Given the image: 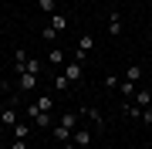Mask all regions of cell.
Returning a JSON list of instances; mask_svg holds the SVG:
<instances>
[{
    "label": "cell",
    "mask_w": 152,
    "mask_h": 149,
    "mask_svg": "<svg viewBox=\"0 0 152 149\" xmlns=\"http://www.w3.org/2000/svg\"><path fill=\"white\" fill-rule=\"evenodd\" d=\"M31 126H34V129H54L58 122H54L51 112H37V115H31Z\"/></svg>",
    "instance_id": "1"
},
{
    "label": "cell",
    "mask_w": 152,
    "mask_h": 149,
    "mask_svg": "<svg viewBox=\"0 0 152 149\" xmlns=\"http://www.w3.org/2000/svg\"><path fill=\"white\" fill-rule=\"evenodd\" d=\"M31 105H34L37 112H54V95H48V92H44V95H37Z\"/></svg>",
    "instance_id": "2"
},
{
    "label": "cell",
    "mask_w": 152,
    "mask_h": 149,
    "mask_svg": "<svg viewBox=\"0 0 152 149\" xmlns=\"http://www.w3.org/2000/svg\"><path fill=\"white\" fill-rule=\"evenodd\" d=\"M17 78H20V81H17V88H20V92H34V88H37V75L24 71V75H17Z\"/></svg>",
    "instance_id": "3"
},
{
    "label": "cell",
    "mask_w": 152,
    "mask_h": 149,
    "mask_svg": "<svg viewBox=\"0 0 152 149\" xmlns=\"http://www.w3.org/2000/svg\"><path fill=\"white\" fill-rule=\"evenodd\" d=\"M81 115L95 122V126H98V132L105 129V119H102V112H98V109H91V105H85V109H81Z\"/></svg>",
    "instance_id": "4"
},
{
    "label": "cell",
    "mask_w": 152,
    "mask_h": 149,
    "mask_svg": "<svg viewBox=\"0 0 152 149\" xmlns=\"http://www.w3.org/2000/svg\"><path fill=\"white\" fill-rule=\"evenodd\" d=\"M58 126H64V129L75 132V129H78V112H61V115H58Z\"/></svg>",
    "instance_id": "5"
},
{
    "label": "cell",
    "mask_w": 152,
    "mask_h": 149,
    "mask_svg": "<svg viewBox=\"0 0 152 149\" xmlns=\"http://www.w3.org/2000/svg\"><path fill=\"white\" fill-rule=\"evenodd\" d=\"M108 34H112V37H118V34H122V14H118V10L108 14Z\"/></svg>",
    "instance_id": "6"
},
{
    "label": "cell",
    "mask_w": 152,
    "mask_h": 149,
    "mask_svg": "<svg viewBox=\"0 0 152 149\" xmlns=\"http://www.w3.org/2000/svg\"><path fill=\"white\" fill-rule=\"evenodd\" d=\"M64 75L71 78V85H75V81H81V78H85V75H81V65H78V61H68V65H64Z\"/></svg>",
    "instance_id": "7"
},
{
    "label": "cell",
    "mask_w": 152,
    "mask_h": 149,
    "mask_svg": "<svg viewBox=\"0 0 152 149\" xmlns=\"http://www.w3.org/2000/svg\"><path fill=\"white\" fill-rule=\"evenodd\" d=\"M48 24H51V27H54V31L61 34V31H64V27H68V17H64V14H61V10H54V14H51V17H48Z\"/></svg>",
    "instance_id": "8"
},
{
    "label": "cell",
    "mask_w": 152,
    "mask_h": 149,
    "mask_svg": "<svg viewBox=\"0 0 152 149\" xmlns=\"http://www.w3.org/2000/svg\"><path fill=\"white\" fill-rule=\"evenodd\" d=\"M71 139L78 142V149H81V146H91V129H75V136H71Z\"/></svg>",
    "instance_id": "9"
},
{
    "label": "cell",
    "mask_w": 152,
    "mask_h": 149,
    "mask_svg": "<svg viewBox=\"0 0 152 149\" xmlns=\"http://www.w3.org/2000/svg\"><path fill=\"white\" fill-rule=\"evenodd\" d=\"M118 92H122V98H125V102H132L139 88H135V81H118Z\"/></svg>",
    "instance_id": "10"
},
{
    "label": "cell",
    "mask_w": 152,
    "mask_h": 149,
    "mask_svg": "<svg viewBox=\"0 0 152 149\" xmlns=\"http://www.w3.org/2000/svg\"><path fill=\"white\" fill-rule=\"evenodd\" d=\"M132 102H135L139 109H149V105H152V92H145V88H139V92H135V98H132Z\"/></svg>",
    "instance_id": "11"
},
{
    "label": "cell",
    "mask_w": 152,
    "mask_h": 149,
    "mask_svg": "<svg viewBox=\"0 0 152 149\" xmlns=\"http://www.w3.org/2000/svg\"><path fill=\"white\" fill-rule=\"evenodd\" d=\"M51 136H54L58 142H71V136H75V132H71V129H64V126H54V129H51Z\"/></svg>",
    "instance_id": "12"
},
{
    "label": "cell",
    "mask_w": 152,
    "mask_h": 149,
    "mask_svg": "<svg viewBox=\"0 0 152 149\" xmlns=\"http://www.w3.org/2000/svg\"><path fill=\"white\" fill-rule=\"evenodd\" d=\"M68 85H71V78H68L64 71H58V75H54V92H68Z\"/></svg>",
    "instance_id": "13"
},
{
    "label": "cell",
    "mask_w": 152,
    "mask_h": 149,
    "mask_svg": "<svg viewBox=\"0 0 152 149\" xmlns=\"http://www.w3.org/2000/svg\"><path fill=\"white\" fill-rule=\"evenodd\" d=\"M122 112H125L129 119H142V109H139L135 102H125V105H122Z\"/></svg>",
    "instance_id": "14"
},
{
    "label": "cell",
    "mask_w": 152,
    "mask_h": 149,
    "mask_svg": "<svg viewBox=\"0 0 152 149\" xmlns=\"http://www.w3.org/2000/svg\"><path fill=\"white\" fill-rule=\"evenodd\" d=\"M142 78V65H129L125 68V81H139Z\"/></svg>",
    "instance_id": "15"
},
{
    "label": "cell",
    "mask_w": 152,
    "mask_h": 149,
    "mask_svg": "<svg viewBox=\"0 0 152 149\" xmlns=\"http://www.w3.org/2000/svg\"><path fill=\"white\" fill-rule=\"evenodd\" d=\"M31 129H34V126H27V122H17V126H14V139H27Z\"/></svg>",
    "instance_id": "16"
},
{
    "label": "cell",
    "mask_w": 152,
    "mask_h": 149,
    "mask_svg": "<svg viewBox=\"0 0 152 149\" xmlns=\"http://www.w3.org/2000/svg\"><path fill=\"white\" fill-rule=\"evenodd\" d=\"M91 48H95V37H91V34H81V37H78V51H85V54H88Z\"/></svg>",
    "instance_id": "17"
},
{
    "label": "cell",
    "mask_w": 152,
    "mask_h": 149,
    "mask_svg": "<svg viewBox=\"0 0 152 149\" xmlns=\"http://www.w3.org/2000/svg\"><path fill=\"white\" fill-rule=\"evenodd\" d=\"M0 122H4V126H10V129L17 126V112L10 109V105H7V109H4V115H0Z\"/></svg>",
    "instance_id": "18"
},
{
    "label": "cell",
    "mask_w": 152,
    "mask_h": 149,
    "mask_svg": "<svg viewBox=\"0 0 152 149\" xmlns=\"http://www.w3.org/2000/svg\"><path fill=\"white\" fill-rule=\"evenodd\" d=\"M48 61H51V65H64V51H61V48H51Z\"/></svg>",
    "instance_id": "19"
},
{
    "label": "cell",
    "mask_w": 152,
    "mask_h": 149,
    "mask_svg": "<svg viewBox=\"0 0 152 149\" xmlns=\"http://www.w3.org/2000/svg\"><path fill=\"white\" fill-rule=\"evenodd\" d=\"M37 7H41V10H44V14H48V17H51V14H54V10H58V7H54V0H37Z\"/></svg>",
    "instance_id": "20"
},
{
    "label": "cell",
    "mask_w": 152,
    "mask_h": 149,
    "mask_svg": "<svg viewBox=\"0 0 152 149\" xmlns=\"http://www.w3.org/2000/svg\"><path fill=\"white\" fill-rule=\"evenodd\" d=\"M118 81H122L118 75H105V88H108V92H115V88H118Z\"/></svg>",
    "instance_id": "21"
},
{
    "label": "cell",
    "mask_w": 152,
    "mask_h": 149,
    "mask_svg": "<svg viewBox=\"0 0 152 149\" xmlns=\"http://www.w3.org/2000/svg\"><path fill=\"white\" fill-rule=\"evenodd\" d=\"M41 34H44V41H58V31L51 27V24H44V31H41Z\"/></svg>",
    "instance_id": "22"
},
{
    "label": "cell",
    "mask_w": 152,
    "mask_h": 149,
    "mask_svg": "<svg viewBox=\"0 0 152 149\" xmlns=\"http://www.w3.org/2000/svg\"><path fill=\"white\" fill-rule=\"evenodd\" d=\"M27 71H31V75L41 71V61H37V58H27Z\"/></svg>",
    "instance_id": "23"
},
{
    "label": "cell",
    "mask_w": 152,
    "mask_h": 149,
    "mask_svg": "<svg viewBox=\"0 0 152 149\" xmlns=\"http://www.w3.org/2000/svg\"><path fill=\"white\" fill-rule=\"evenodd\" d=\"M10 149H31V142H27V139H14Z\"/></svg>",
    "instance_id": "24"
},
{
    "label": "cell",
    "mask_w": 152,
    "mask_h": 149,
    "mask_svg": "<svg viewBox=\"0 0 152 149\" xmlns=\"http://www.w3.org/2000/svg\"><path fill=\"white\" fill-rule=\"evenodd\" d=\"M142 122H149V126H152V105H149V109H142Z\"/></svg>",
    "instance_id": "25"
},
{
    "label": "cell",
    "mask_w": 152,
    "mask_h": 149,
    "mask_svg": "<svg viewBox=\"0 0 152 149\" xmlns=\"http://www.w3.org/2000/svg\"><path fill=\"white\" fill-rule=\"evenodd\" d=\"M61 149H78V142L71 139V142H61Z\"/></svg>",
    "instance_id": "26"
},
{
    "label": "cell",
    "mask_w": 152,
    "mask_h": 149,
    "mask_svg": "<svg viewBox=\"0 0 152 149\" xmlns=\"http://www.w3.org/2000/svg\"><path fill=\"white\" fill-rule=\"evenodd\" d=\"M4 109H7V105H4V102H0V115H4Z\"/></svg>",
    "instance_id": "27"
},
{
    "label": "cell",
    "mask_w": 152,
    "mask_h": 149,
    "mask_svg": "<svg viewBox=\"0 0 152 149\" xmlns=\"http://www.w3.org/2000/svg\"><path fill=\"white\" fill-rule=\"evenodd\" d=\"M149 44H152V31H149Z\"/></svg>",
    "instance_id": "28"
},
{
    "label": "cell",
    "mask_w": 152,
    "mask_h": 149,
    "mask_svg": "<svg viewBox=\"0 0 152 149\" xmlns=\"http://www.w3.org/2000/svg\"><path fill=\"white\" fill-rule=\"evenodd\" d=\"M81 149H91V146H81Z\"/></svg>",
    "instance_id": "29"
},
{
    "label": "cell",
    "mask_w": 152,
    "mask_h": 149,
    "mask_svg": "<svg viewBox=\"0 0 152 149\" xmlns=\"http://www.w3.org/2000/svg\"><path fill=\"white\" fill-rule=\"evenodd\" d=\"M0 88H4V81H0Z\"/></svg>",
    "instance_id": "30"
}]
</instances>
